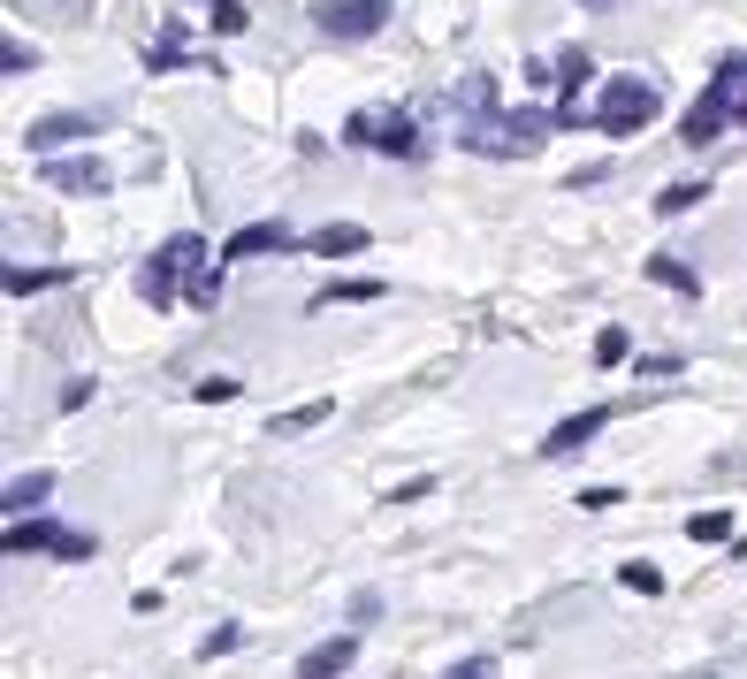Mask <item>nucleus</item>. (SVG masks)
<instances>
[{
  "label": "nucleus",
  "instance_id": "aec40b11",
  "mask_svg": "<svg viewBox=\"0 0 747 679\" xmlns=\"http://www.w3.org/2000/svg\"><path fill=\"white\" fill-rule=\"evenodd\" d=\"M702 199H710L702 176H694V183H664V191H656V214H687V206H702Z\"/></svg>",
  "mask_w": 747,
  "mask_h": 679
},
{
  "label": "nucleus",
  "instance_id": "4be33fe9",
  "mask_svg": "<svg viewBox=\"0 0 747 679\" xmlns=\"http://www.w3.org/2000/svg\"><path fill=\"white\" fill-rule=\"evenodd\" d=\"M557 84H565V92H588V54H580V46L557 54Z\"/></svg>",
  "mask_w": 747,
  "mask_h": 679
},
{
  "label": "nucleus",
  "instance_id": "5701e85b",
  "mask_svg": "<svg viewBox=\"0 0 747 679\" xmlns=\"http://www.w3.org/2000/svg\"><path fill=\"white\" fill-rule=\"evenodd\" d=\"M214 31H222V38L252 31V8H245V0H214Z\"/></svg>",
  "mask_w": 747,
  "mask_h": 679
},
{
  "label": "nucleus",
  "instance_id": "9b49d317",
  "mask_svg": "<svg viewBox=\"0 0 747 679\" xmlns=\"http://www.w3.org/2000/svg\"><path fill=\"white\" fill-rule=\"evenodd\" d=\"M725 123H733V107H725V92L710 84V92H702V100L687 107V123H679V138H687V146H710V138H717Z\"/></svg>",
  "mask_w": 747,
  "mask_h": 679
},
{
  "label": "nucleus",
  "instance_id": "7c9ffc66",
  "mask_svg": "<svg viewBox=\"0 0 747 679\" xmlns=\"http://www.w3.org/2000/svg\"><path fill=\"white\" fill-rule=\"evenodd\" d=\"M31 61H38V54H31V46H23V38H8V54H0V69H8V77H23V69H31Z\"/></svg>",
  "mask_w": 747,
  "mask_h": 679
},
{
  "label": "nucleus",
  "instance_id": "6ab92c4d",
  "mask_svg": "<svg viewBox=\"0 0 747 679\" xmlns=\"http://www.w3.org/2000/svg\"><path fill=\"white\" fill-rule=\"evenodd\" d=\"M351 298H382V283L374 275H343V283H320L313 306H351Z\"/></svg>",
  "mask_w": 747,
  "mask_h": 679
},
{
  "label": "nucleus",
  "instance_id": "dca6fc26",
  "mask_svg": "<svg viewBox=\"0 0 747 679\" xmlns=\"http://www.w3.org/2000/svg\"><path fill=\"white\" fill-rule=\"evenodd\" d=\"M648 275H656L664 291H679V298H702V275H694L687 260H671V252H656V260H648Z\"/></svg>",
  "mask_w": 747,
  "mask_h": 679
},
{
  "label": "nucleus",
  "instance_id": "ddd939ff",
  "mask_svg": "<svg viewBox=\"0 0 747 679\" xmlns=\"http://www.w3.org/2000/svg\"><path fill=\"white\" fill-rule=\"evenodd\" d=\"M359 665V634H336V642H320V649H305L298 672L305 679H328V672H351Z\"/></svg>",
  "mask_w": 747,
  "mask_h": 679
},
{
  "label": "nucleus",
  "instance_id": "20e7f679",
  "mask_svg": "<svg viewBox=\"0 0 747 679\" xmlns=\"http://www.w3.org/2000/svg\"><path fill=\"white\" fill-rule=\"evenodd\" d=\"M199 268H206V245H199L191 229H176V237L146 260L138 298H146V306H176V291H191V275H199Z\"/></svg>",
  "mask_w": 747,
  "mask_h": 679
},
{
  "label": "nucleus",
  "instance_id": "a878e982",
  "mask_svg": "<svg viewBox=\"0 0 747 679\" xmlns=\"http://www.w3.org/2000/svg\"><path fill=\"white\" fill-rule=\"evenodd\" d=\"M92 397H100V382H92V374H77V382H61V397H54V405H61V412H84Z\"/></svg>",
  "mask_w": 747,
  "mask_h": 679
},
{
  "label": "nucleus",
  "instance_id": "cd10ccee",
  "mask_svg": "<svg viewBox=\"0 0 747 679\" xmlns=\"http://www.w3.org/2000/svg\"><path fill=\"white\" fill-rule=\"evenodd\" d=\"M229 649H245V626H214L206 642H199V657L214 665V657H229Z\"/></svg>",
  "mask_w": 747,
  "mask_h": 679
},
{
  "label": "nucleus",
  "instance_id": "393cba45",
  "mask_svg": "<svg viewBox=\"0 0 747 679\" xmlns=\"http://www.w3.org/2000/svg\"><path fill=\"white\" fill-rule=\"evenodd\" d=\"M183 298H191V306H222V268H199Z\"/></svg>",
  "mask_w": 747,
  "mask_h": 679
},
{
  "label": "nucleus",
  "instance_id": "f8f14e48",
  "mask_svg": "<svg viewBox=\"0 0 747 679\" xmlns=\"http://www.w3.org/2000/svg\"><path fill=\"white\" fill-rule=\"evenodd\" d=\"M54 505V474H15L8 489H0V519H23V511Z\"/></svg>",
  "mask_w": 747,
  "mask_h": 679
},
{
  "label": "nucleus",
  "instance_id": "b1692460",
  "mask_svg": "<svg viewBox=\"0 0 747 679\" xmlns=\"http://www.w3.org/2000/svg\"><path fill=\"white\" fill-rule=\"evenodd\" d=\"M457 107H496V77H488V69L465 77V84H457Z\"/></svg>",
  "mask_w": 747,
  "mask_h": 679
},
{
  "label": "nucleus",
  "instance_id": "7ed1b4c3",
  "mask_svg": "<svg viewBox=\"0 0 747 679\" xmlns=\"http://www.w3.org/2000/svg\"><path fill=\"white\" fill-rule=\"evenodd\" d=\"M664 115V92L648 84V77H610L596 100V131L602 138H633V131H648Z\"/></svg>",
  "mask_w": 747,
  "mask_h": 679
},
{
  "label": "nucleus",
  "instance_id": "39448f33",
  "mask_svg": "<svg viewBox=\"0 0 747 679\" xmlns=\"http://www.w3.org/2000/svg\"><path fill=\"white\" fill-rule=\"evenodd\" d=\"M0 550L8 557H31V550H46V557H92V534H77V527H54V519H15L8 534H0Z\"/></svg>",
  "mask_w": 747,
  "mask_h": 679
},
{
  "label": "nucleus",
  "instance_id": "4468645a",
  "mask_svg": "<svg viewBox=\"0 0 747 679\" xmlns=\"http://www.w3.org/2000/svg\"><path fill=\"white\" fill-rule=\"evenodd\" d=\"M305 252H320V260L366 252V229H359V222H328V229H313V237H305Z\"/></svg>",
  "mask_w": 747,
  "mask_h": 679
},
{
  "label": "nucleus",
  "instance_id": "412c9836",
  "mask_svg": "<svg viewBox=\"0 0 747 679\" xmlns=\"http://www.w3.org/2000/svg\"><path fill=\"white\" fill-rule=\"evenodd\" d=\"M618 580H625L633 596H664V573H656L648 557H633V565H618Z\"/></svg>",
  "mask_w": 747,
  "mask_h": 679
},
{
  "label": "nucleus",
  "instance_id": "473e14b6",
  "mask_svg": "<svg viewBox=\"0 0 747 679\" xmlns=\"http://www.w3.org/2000/svg\"><path fill=\"white\" fill-rule=\"evenodd\" d=\"M580 8H610V0H580Z\"/></svg>",
  "mask_w": 747,
  "mask_h": 679
},
{
  "label": "nucleus",
  "instance_id": "f3484780",
  "mask_svg": "<svg viewBox=\"0 0 747 679\" xmlns=\"http://www.w3.org/2000/svg\"><path fill=\"white\" fill-rule=\"evenodd\" d=\"M328 412H336V405H328V397H313V405H298V412H275V420H268V435H305V428H320Z\"/></svg>",
  "mask_w": 747,
  "mask_h": 679
},
{
  "label": "nucleus",
  "instance_id": "a211bd4d",
  "mask_svg": "<svg viewBox=\"0 0 747 679\" xmlns=\"http://www.w3.org/2000/svg\"><path fill=\"white\" fill-rule=\"evenodd\" d=\"M69 283V268H8V291L15 298H31V291H61Z\"/></svg>",
  "mask_w": 747,
  "mask_h": 679
},
{
  "label": "nucleus",
  "instance_id": "0eeeda50",
  "mask_svg": "<svg viewBox=\"0 0 747 679\" xmlns=\"http://www.w3.org/2000/svg\"><path fill=\"white\" fill-rule=\"evenodd\" d=\"M38 176H46L54 191H107V161H100V154H46Z\"/></svg>",
  "mask_w": 747,
  "mask_h": 679
},
{
  "label": "nucleus",
  "instance_id": "2eb2a0df",
  "mask_svg": "<svg viewBox=\"0 0 747 679\" xmlns=\"http://www.w3.org/2000/svg\"><path fill=\"white\" fill-rule=\"evenodd\" d=\"M710 84L725 92V107H733V123H740V131H747V54H725Z\"/></svg>",
  "mask_w": 747,
  "mask_h": 679
},
{
  "label": "nucleus",
  "instance_id": "bb28decb",
  "mask_svg": "<svg viewBox=\"0 0 747 679\" xmlns=\"http://www.w3.org/2000/svg\"><path fill=\"white\" fill-rule=\"evenodd\" d=\"M687 534H694V542H725V534H733V519H725V511H694V519H687Z\"/></svg>",
  "mask_w": 747,
  "mask_h": 679
},
{
  "label": "nucleus",
  "instance_id": "1a4fd4ad",
  "mask_svg": "<svg viewBox=\"0 0 747 679\" xmlns=\"http://www.w3.org/2000/svg\"><path fill=\"white\" fill-rule=\"evenodd\" d=\"M291 245H298V229H291V222H252V229H237V237H229V268H237V260L291 252Z\"/></svg>",
  "mask_w": 747,
  "mask_h": 679
},
{
  "label": "nucleus",
  "instance_id": "c85d7f7f",
  "mask_svg": "<svg viewBox=\"0 0 747 679\" xmlns=\"http://www.w3.org/2000/svg\"><path fill=\"white\" fill-rule=\"evenodd\" d=\"M625 359H633L625 329H602V337H596V366H625Z\"/></svg>",
  "mask_w": 747,
  "mask_h": 679
},
{
  "label": "nucleus",
  "instance_id": "f03ea898",
  "mask_svg": "<svg viewBox=\"0 0 747 679\" xmlns=\"http://www.w3.org/2000/svg\"><path fill=\"white\" fill-rule=\"evenodd\" d=\"M343 146H359V154H389V161H420L428 131H420V115H405V107H359V115L343 123Z\"/></svg>",
  "mask_w": 747,
  "mask_h": 679
},
{
  "label": "nucleus",
  "instance_id": "2f4dec72",
  "mask_svg": "<svg viewBox=\"0 0 747 679\" xmlns=\"http://www.w3.org/2000/svg\"><path fill=\"white\" fill-rule=\"evenodd\" d=\"M633 366H641L648 382H671V374H679V359H671V351H664V359H633Z\"/></svg>",
  "mask_w": 747,
  "mask_h": 679
},
{
  "label": "nucleus",
  "instance_id": "423d86ee",
  "mask_svg": "<svg viewBox=\"0 0 747 679\" xmlns=\"http://www.w3.org/2000/svg\"><path fill=\"white\" fill-rule=\"evenodd\" d=\"M389 8L397 0H313V31H328V38H374L389 23Z\"/></svg>",
  "mask_w": 747,
  "mask_h": 679
},
{
  "label": "nucleus",
  "instance_id": "f257e3e1",
  "mask_svg": "<svg viewBox=\"0 0 747 679\" xmlns=\"http://www.w3.org/2000/svg\"><path fill=\"white\" fill-rule=\"evenodd\" d=\"M550 131H557V115H542V107H519V115L473 107L465 131H457V146H465V154H488V161H527Z\"/></svg>",
  "mask_w": 747,
  "mask_h": 679
},
{
  "label": "nucleus",
  "instance_id": "c756f323",
  "mask_svg": "<svg viewBox=\"0 0 747 679\" xmlns=\"http://www.w3.org/2000/svg\"><path fill=\"white\" fill-rule=\"evenodd\" d=\"M191 397H199V405H229V397H237V382H229V374H206Z\"/></svg>",
  "mask_w": 747,
  "mask_h": 679
},
{
  "label": "nucleus",
  "instance_id": "6e6552de",
  "mask_svg": "<svg viewBox=\"0 0 747 679\" xmlns=\"http://www.w3.org/2000/svg\"><path fill=\"white\" fill-rule=\"evenodd\" d=\"M100 131H107V115H46V123H31V154H54V146H77Z\"/></svg>",
  "mask_w": 747,
  "mask_h": 679
},
{
  "label": "nucleus",
  "instance_id": "9d476101",
  "mask_svg": "<svg viewBox=\"0 0 747 679\" xmlns=\"http://www.w3.org/2000/svg\"><path fill=\"white\" fill-rule=\"evenodd\" d=\"M602 420H610L602 405H588V412H573V420H557V428L542 435V459H573L580 443H596V435H602Z\"/></svg>",
  "mask_w": 747,
  "mask_h": 679
}]
</instances>
